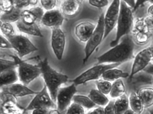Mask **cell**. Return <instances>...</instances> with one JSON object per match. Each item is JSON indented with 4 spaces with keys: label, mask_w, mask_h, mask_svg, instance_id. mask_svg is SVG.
Instances as JSON below:
<instances>
[{
    "label": "cell",
    "mask_w": 153,
    "mask_h": 114,
    "mask_svg": "<svg viewBox=\"0 0 153 114\" xmlns=\"http://www.w3.org/2000/svg\"><path fill=\"white\" fill-rule=\"evenodd\" d=\"M134 44L130 35H125L123 40L107 52L97 58V65L104 63H122L131 59L133 56Z\"/></svg>",
    "instance_id": "cell-1"
},
{
    "label": "cell",
    "mask_w": 153,
    "mask_h": 114,
    "mask_svg": "<svg viewBox=\"0 0 153 114\" xmlns=\"http://www.w3.org/2000/svg\"><path fill=\"white\" fill-rule=\"evenodd\" d=\"M42 72V74L50 93L52 100L56 103L57 92L60 86L68 81V77L58 72L50 66L47 58L41 61L38 64Z\"/></svg>",
    "instance_id": "cell-2"
},
{
    "label": "cell",
    "mask_w": 153,
    "mask_h": 114,
    "mask_svg": "<svg viewBox=\"0 0 153 114\" xmlns=\"http://www.w3.org/2000/svg\"><path fill=\"white\" fill-rule=\"evenodd\" d=\"M117 24L116 38L110 44V46L113 48L118 45L121 37L130 33L133 26L132 11L124 1H120V12Z\"/></svg>",
    "instance_id": "cell-3"
},
{
    "label": "cell",
    "mask_w": 153,
    "mask_h": 114,
    "mask_svg": "<svg viewBox=\"0 0 153 114\" xmlns=\"http://www.w3.org/2000/svg\"><path fill=\"white\" fill-rule=\"evenodd\" d=\"M9 56L12 58L18 65L19 80L26 86L36 79L42 74L40 66L28 63L26 60L23 61L19 57L13 55Z\"/></svg>",
    "instance_id": "cell-4"
},
{
    "label": "cell",
    "mask_w": 153,
    "mask_h": 114,
    "mask_svg": "<svg viewBox=\"0 0 153 114\" xmlns=\"http://www.w3.org/2000/svg\"><path fill=\"white\" fill-rule=\"evenodd\" d=\"M104 18V14H102L99 18L95 30L87 41L85 49V56L83 60V64L87 62L94 50L103 40L105 31Z\"/></svg>",
    "instance_id": "cell-5"
},
{
    "label": "cell",
    "mask_w": 153,
    "mask_h": 114,
    "mask_svg": "<svg viewBox=\"0 0 153 114\" xmlns=\"http://www.w3.org/2000/svg\"><path fill=\"white\" fill-rule=\"evenodd\" d=\"M120 64L113 63L107 65H97L86 71L75 79L70 80V81L73 82L76 86L90 80H98L106 70L114 68Z\"/></svg>",
    "instance_id": "cell-6"
},
{
    "label": "cell",
    "mask_w": 153,
    "mask_h": 114,
    "mask_svg": "<svg viewBox=\"0 0 153 114\" xmlns=\"http://www.w3.org/2000/svg\"><path fill=\"white\" fill-rule=\"evenodd\" d=\"M13 48L16 50L21 58L31 53L38 50L29 39L22 35H13L7 37Z\"/></svg>",
    "instance_id": "cell-7"
},
{
    "label": "cell",
    "mask_w": 153,
    "mask_h": 114,
    "mask_svg": "<svg viewBox=\"0 0 153 114\" xmlns=\"http://www.w3.org/2000/svg\"><path fill=\"white\" fill-rule=\"evenodd\" d=\"M35 96L25 109V111L33 110L38 108H45L49 109H56L57 105L52 100L48 92V88L45 84L44 87Z\"/></svg>",
    "instance_id": "cell-8"
},
{
    "label": "cell",
    "mask_w": 153,
    "mask_h": 114,
    "mask_svg": "<svg viewBox=\"0 0 153 114\" xmlns=\"http://www.w3.org/2000/svg\"><path fill=\"white\" fill-rule=\"evenodd\" d=\"M120 1H113L108 7L104 18L105 26L104 40L108 36L117 24L119 16Z\"/></svg>",
    "instance_id": "cell-9"
},
{
    "label": "cell",
    "mask_w": 153,
    "mask_h": 114,
    "mask_svg": "<svg viewBox=\"0 0 153 114\" xmlns=\"http://www.w3.org/2000/svg\"><path fill=\"white\" fill-rule=\"evenodd\" d=\"M74 83L59 89L56 96L57 109L60 113L64 112L70 105L74 95L77 92Z\"/></svg>",
    "instance_id": "cell-10"
},
{
    "label": "cell",
    "mask_w": 153,
    "mask_h": 114,
    "mask_svg": "<svg viewBox=\"0 0 153 114\" xmlns=\"http://www.w3.org/2000/svg\"><path fill=\"white\" fill-rule=\"evenodd\" d=\"M153 49L149 47L141 51L137 54L132 65L130 77L146 68L153 58Z\"/></svg>",
    "instance_id": "cell-11"
},
{
    "label": "cell",
    "mask_w": 153,
    "mask_h": 114,
    "mask_svg": "<svg viewBox=\"0 0 153 114\" xmlns=\"http://www.w3.org/2000/svg\"><path fill=\"white\" fill-rule=\"evenodd\" d=\"M51 45L54 53L58 60H62L65 45V34L59 27L52 28Z\"/></svg>",
    "instance_id": "cell-12"
},
{
    "label": "cell",
    "mask_w": 153,
    "mask_h": 114,
    "mask_svg": "<svg viewBox=\"0 0 153 114\" xmlns=\"http://www.w3.org/2000/svg\"><path fill=\"white\" fill-rule=\"evenodd\" d=\"M1 88L2 92L9 94L15 97L35 95L38 92L33 91L24 84L16 83L2 86Z\"/></svg>",
    "instance_id": "cell-13"
},
{
    "label": "cell",
    "mask_w": 153,
    "mask_h": 114,
    "mask_svg": "<svg viewBox=\"0 0 153 114\" xmlns=\"http://www.w3.org/2000/svg\"><path fill=\"white\" fill-rule=\"evenodd\" d=\"M64 18L60 12L57 10H49L43 15L42 19L43 24L51 27H59L62 24Z\"/></svg>",
    "instance_id": "cell-14"
},
{
    "label": "cell",
    "mask_w": 153,
    "mask_h": 114,
    "mask_svg": "<svg viewBox=\"0 0 153 114\" xmlns=\"http://www.w3.org/2000/svg\"><path fill=\"white\" fill-rule=\"evenodd\" d=\"M96 27V25L91 22H85L81 23L75 27L76 36L81 42H87Z\"/></svg>",
    "instance_id": "cell-15"
},
{
    "label": "cell",
    "mask_w": 153,
    "mask_h": 114,
    "mask_svg": "<svg viewBox=\"0 0 153 114\" xmlns=\"http://www.w3.org/2000/svg\"><path fill=\"white\" fill-rule=\"evenodd\" d=\"M80 7V3L78 1H65L61 4V10L66 16L71 17L79 12Z\"/></svg>",
    "instance_id": "cell-16"
},
{
    "label": "cell",
    "mask_w": 153,
    "mask_h": 114,
    "mask_svg": "<svg viewBox=\"0 0 153 114\" xmlns=\"http://www.w3.org/2000/svg\"><path fill=\"white\" fill-rule=\"evenodd\" d=\"M19 80L18 73L15 68L4 70L0 74L1 87L16 83Z\"/></svg>",
    "instance_id": "cell-17"
},
{
    "label": "cell",
    "mask_w": 153,
    "mask_h": 114,
    "mask_svg": "<svg viewBox=\"0 0 153 114\" xmlns=\"http://www.w3.org/2000/svg\"><path fill=\"white\" fill-rule=\"evenodd\" d=\"M18 28L21 32L34 36L44 37L36 23L29 24L23 22L21 19L17 23Z\"/></svg>",
    "instance_id": "cell-18"
},
{
    "label": "cell",
    "mask_w": 153,
    "mask_h": 114,
    "mask_svg": "<svg viewBox=\"0 0 153 114\" xmlns=\"http://www.w3.org/2000/svg\"><path fill=\"white\" fill-rule=\"evenodd\" d=\"M129 74L120 69H111L106 70L102 75L103 80L108 81H113L120 79L121 78H126Z\"/></svg>",
    "instance_id": "cell-19"
},
{
    "label": "cell",
    "mask_w": 153,
    "mask_h": 114,
    "mask_svg": "<svg viewBox=\"0 0 153 114\" xmlns=\"http://www.w3.org/2000/svg\"><path fill=\"white\" fill-rule=\"evenodd\" d=\"M128 101L131 110L135 113L140 114L143 112L144 106L138 94L134 92L131 93L129 96Z\"/></svg>",
    "instance_id": "cell-20"
},
{
    "label": "cell",
    "mask_w": 153,
    "mask_h": 114,
    "mask_svg": "<svg viewBox=\"0 0 153 114\" xmlns=\"http://www.w3.org/2000/svg\"><path fill=\"white\" fill-rule=\"evenodd\" d=\"M88 97L94 103L100 106H104L108 103L109 100L104 94L99 90L92 89L90 92Z\"/></svg>",
    "instance_id": "cell-21"
},
{
    "label": "cell",
    "mask_w": 153,
    "mask_h": 114,
    "mask_svg": "<svg viewBox=\"0 0 153 114\" xmlns=\"http://www.w3.org/2000/svg\"><path fill=\"white\" fill-rule=\"evenodd\" d=\"M114 103L115 113L123 114L128 109L129 101L126 94L119 97Z\"/></svg>",
    "instance_id": "cell-22"
},
{
    "label": "cell",
    "mask_w": 153,
    "mask_h": 114,
    "mask_svg": "<svg viewBox=\"0 0 153 114\" xmlns=\"http://www.w3.org/2000/svg\"><path fill=\"white\" fill-rule=\"evenodd\" d=\"M142 99L144 107H149L153 104V90L152 88L141 89L138 94Z\"/></svg>",
    "instance_id": "cell-23"
},
{
    "label": "cell",
    "mask_w": 153,
    "mask_h": 114,
    "mask_svg": "<svg viewBox=\"0 0 153 114\" xmlns=\"http://www.w3.org/2000/svg\"><path fill=\"white\" fill-rule=\"evenodd\" d=\"M20 9L15 7L9 12L5 13L1 15V20L3 23H10L18 21L21 18Z\"/></svg>",
    "instance_id": "cell-24"
},
{
    "label": "cell",
    "mask_w": 153,
    "mask_h": 114,
    "mask_svg": "<svg viewBox=\"0 0 153 114\" xmlns=\"http://www.w3.org/2000/svg\"><path fill=\"white\" fill-rule=\"evenodd\" d=\"M125 91V87L123 82L120 78L114 82L109 93L111 97L115 98L122 95Z\"/></svg>",
    "instance_id": "cell-25"
},
{
    "label": "cell",
    "mask_w": 153,
    "mask_h": 114,
    "mask_svg": "<svg viewBox=\"0 0 153 114\" xmlns=\"http://www.w3.org/2000/svg\"><path fill=\"white\" fill-rule=\"evenodd\" d=\"M74 103L79 104L82 107L90 109L95 107L96 104L88 97L80 95H74L73 99Z\"/></svg>",
    "instance_id": "cell-26"
},
{
    "label": "cell",
    "mask_w": 153,
    "mask_h": 114,
    "mask_svg": "<svg viewBox=\"0 0 153 114\" xmlns=\"http://www.w3.org/2000/svg\"><path fill=\"white\" fill-rule=\"evenodd\" d=\"M21 19L23 22L29 24L35 23L37 21L36 17L30 10H26L22 12Z\"/></svg>",
    "instance_id": "cell-27"
},
{
    "label": "cell",
    "mask_w": 153,
    "mask_h": 114,
    "mask_svg": "<svg viewBox=\"0 0 153 114\" xmlns=\"http://www.w3.org/2000/svg\"><path fill=\"white\" fill-rule=\"evenodd\" d=\"M98 90L104 95H107L110 92L112 85L110 82L105 80H100L97 82Z\"/></svg>",
    "instance_id": "cell-28"
},
{
    "label": "cell",
    "mask_w": 153,
    "mask_h": 114,
    "mask_svg": "<svg viewBox=\"0 0 153 114\" xmlns=\"http://www.w3.org/2000/svg\"><path fill=\"white\" fill-rule=\"evenodd\" d=\"M1 65V72L3 71L10 69L16 68L18 67V65L14 61H11L8 60L1 59L0 60Z\"/></svg>",
    "instance_id": "cell-29"
},
{
    "label": "cell",
    "mask_w": 153,
    "mask_h": 114,
    "mask_svg": "<svg viewBox=\"0 0 153 114\" xmlns=\"http://www.w3.org/2000/svg\"><path fill=\"white\" fill-rule=\"evenodd\" d=\"M83 107L79 104L74 103L71 105L68 110L67 114H84Z\"/></svg>",
    "instance_id": "cell-30"
},
{
    "label": "cell",
    "mask_w": 153,
    "mask_h": 114,
    "mask_svg": "<svg viewBox=\"0 0 153 114\" xmlns=\"http://www.w3.org/2000/svg\"><path fill=\"white\" fill-rule=\"evenodd\" d=\"M1 27L2 33L7 37L14 35V31L13 26L10 23H3Z\"/></svg>",
    "instance_id": "cell-31"
},
{
    "label": "cell",
    "mask_w": 153,
    "mask_h": 114,
    "mask_svg": "<svg viewBox=\"0 0 153 114\" xmlns=\"http://www.w3.org/2000/svg\"><path fill=\"white\" fill-rule=\"evenodd\" d=\"M14 7L20 9L30 5L36 4L38 1H13Z\"/></svg>",
    "instance_id": "cell-32"
},
{
    "label": "cell",
    "mask_w": 153,
    "mask_h": 114,
    "mask_svg": "<svg viewBox=\"0 0 153 114\" xmlns=\"http://www.w3.org/2000/svg\"><path fill=\"white\" fill-rule=\"evenodd\" d=\"M1 10L5 13L9 12L14 7L13 1H1Z\"/></svg>",
    "instance_id": "cell-33"
},
{
    "label": "cell",
    "mask_w": 153,
    "mask_h": 114,
    "mask_svg": "<svg viewBox=\"0 0 153 114\" xmlns=\"http://www.w3.org/2000/svg\"><path fill=\"white\" fill-rule=\"evenodd\" d=\"M36 17L37 21H40L44 15V12L41 8L39 7L32 8L30 10Z\"/></svg>",
    "instance_id": "cell-34"
},
{
    "label": "cell",
    "mask_w": 153,
    "mask_h": 114,
    "mask_svg": "<svg viewBox=\"0 0 153 114\" xmlns=\"http://www.w3.org/2000/svg\"><path fill=\"white\" fill-rule=\"evenodd\" d=\"M89 2L91 5L97 7H102L107 6L108 4V1L106 0H90Z\"/></svg>",
    "instance_id": "cell-35"
},
{
    "label": "cell",
    "mask_w": 153,
    "mask_h": 114,
    "mask_svg": "<svg viewBox=\"0 0 153 114\" xmlns=\"http://www.w3.org/2000/svg\"><path fill=\"white\" fill-rule=\"evenodd\" d=\"M41 2L42 7L48 10L53 9L56 4V1H41Z\"/></svg>",
    "instance_id": "cell-36"
},
{
    "label": "cell",
    "mask_w": 153,
    "mask_h": 114,
    "mask_svg": "<svg viewBox=\"0 0 153 114\" xmlns=\"http://www.w3.org/2000/svg\"><path fill=\"white\" fill-rule=\"evenodd\" d=\"M148 38L147 33L144 31H139L136 35V40L140 43L146 42L148 40Z\"/></svg>",
    "instance_id": "cell-37"
},
{
    "label": "cell",
    "mask_w": 153,
    "mask_h": 114,
    "mask_svg": "<svg viewBox=\"0 0 153 114\" xmlns=\"http://www.w3.org/2000/svg\"><path fill=\"white\" fill-rule=\"evenodd\" d=\"M0 47L2 48L13 49L9 40H7L1 35L0 37Z\"/></svg>",
    "instance_id": "cell-38"
},
{
    "label": "cell",
    "mask_w": 153,
    "mask_h": 114,
    "mask_svg": "<svg viewBox=\"0 0 153 114\" xmlns=\"http://www.w3.org/2000/svg\"><path fill=\"white\" fill-rule=\"evenodd\" d=\"M144 24L146 27L148 32L153 31V17L149 16L144 19Z\"/></svg>",
    "instance_id": "cell-39"
},
{
    "label": "cell",
    "mask_w": 153,
    "mask_h": 114,
    "mask_svg": "<svg viewBox=\"0 0 153 114\" xmlns=\"http://www.w3.org/2000/svg\"><path fill=\"white\" fill-rule=\"evenodd\" d=\"M115 102L111 101L109 102L108 105L104 109V114H114Z\"/></svg>",
    "instance_id": "cell-40"
},
{
    "label": "cell",
    "mask_w": 153,
    "mask_h": 114,
    "mask_svg": "<svg viewBox=\"0 0 153 114\" xmlns=\"http://www.w3.org/2000/svg\"><path fill=\"white\" fill-rule=\"evenodd\" d=\"M49 109L45 108H38L33 110V114H48L49 112Z\"/></svg>",
    "instance_id": "cell-41"
},
{
    "label": "cell",
    "mask_w": 153,
    "mask_h": 114,
    "mask_svg": "<svg viewBox=\"0 0 153 114\" xmlns=\"http://www.w3.org/2000/svg\"><path fill=\"white\" fill-rule=\"evenodd\" d=\"M90 114H104V109L102 108L99 107L94 109V110L89 113Z\"/></svg>",
    "instance_id": "cell-42"
},
{
    "label": "cell",
    "mask_w": 153,
    "mask_h": 114,
    "mask_svg": "<svg viewBox=\"0 0 153 114\" xmlns=\"http://www.w3.org/2000/svg\"><path fill=\"white\" fill-rule=\"evenodd\" d=\"M128 6L131 7H134L135 6V1H124Z\"/></svg>",
    "instance_id": "cell-43"
},
{
    "label": "cell",
    "mask_w": 153,
    "mask_h": 114,
    "mask_svg": "<svg viewBox=\"0 0 153 114\" xmlns=\"http://www.w3.org/2000/svg\"><path fill=\"white\" fill-rule=\"evenodd\" d=\"M148 13L150 16L153 17V5L150 6L148 10Z\"/></svg>",
    "instance_id": "cell-44"
},
{
    "label": "cell",
    "mask_w": 153,
    "mask_h": 114,
    "mask_svg": "<svg viewBox=\"0 0 153 114\" xmlns=\"http://www.w3.org/2000/svg\"><path fill=\"white\" fill-rule=\"evenodd\" d=\"M135 113L133 112L132 110H127V111L125 112L124 114H133Z\"/></svg>",
    "instance_id": "cell-45"
}]
</instances>
